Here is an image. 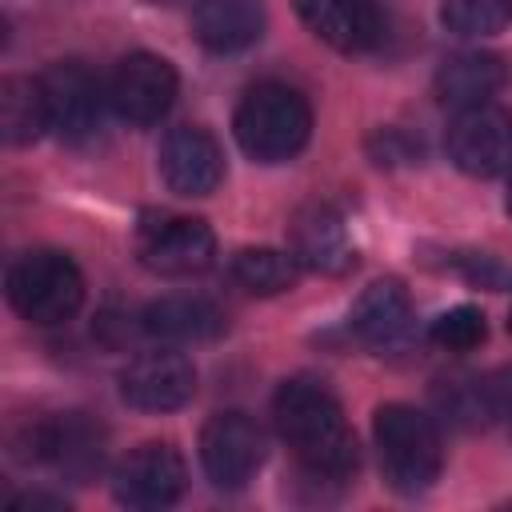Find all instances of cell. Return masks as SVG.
Returning <instances> with one entry per match:
<instances>
[{
  "mask_svg": "<svg viewBox=\"0 0 512 512\" xmlns=\"http://www.w3.org/2000/svg\"><path fill=\"white\" fill-rule=\"evenodd\" d=\"M272 420L296 464L316 484H348L360 468L356 436L344 420L340 400L308 376H292L272 396Z\"/></svg>",
  "mask_w": 512,
  "mask_h": 512,
  "instance_id": "1",
  "label": "cell"
},
{
  "mask_svg": "<svg viewBox=\"0 0 512 512\" xmlns=\"http://www.w3.org/2000/svg\"><path fill=\"white\" fill-rule=\"evenodd\" d=\"M236 144L256 164H284L292 160L312 136V108L300 88L284 80L252 84L232 116Z\"/></svg>",
  "mask_w": 512,
  "mask_h": 512,
  "instance_id": "2",
  "label": "cell"
},
{
  "mask_svg": "<svg viewBox=\"0 0 512 512\" xmlns=\"http://www.w3.org/2000/svg\"><path fill=\"white\" fill-rule=\"evenodd\" d=\"M372 436L380 452V472L392 492L400 496H420L440 480L444 468V444L440 428L428 412L412 404H380L372 416Z\"/></svg>",
  "mask_w": 512,
  "mask_h": 512,
  "instance_id": "3",
  "label": "cell"
},
{
  "mask_svg": "<svg viewBox=\"0 0 512 512\" xmlns=\"http://www.w3.org/2000/svg\"><path fill=\"white\" fill-rule=\"evenodd\" d=\"M8 304L28 324H64L84 304V272L68 252L56 248H32L12 260L8 268Z\"/></svg>",
  "mask_w": 512,
  "mask_h": 512,
  "instance_id": "4",
  "label": "cell"
},
{
  "mask_svg": "<svg viewBox=\"0 0 512 512\" xmlns=\"http://www.w3.org/2000/svg\"><path fill=\"white\" fill-rule=\"evenodd\" d=\"M104 428L88 412H56L24 428L20 460L48 464L52 472L88 484L104 464Z\"/></svg>",
  "mask_w": 512,
  "mask_h": 512,
  "instance_id": "5",
  "label": "cell"
},
{
  "mask_svg": "<svg viewBox=\"0 0 512 512\" xmlns=\"http://www.w3.org/2000/svg\"><path fill=\"white\" fill-rule=\"evenodd\" d=\"M264 452H268V444H264L260 424L240 408L216 412L200 428V468H204L208 484L220 492L248 488L264 464Z\"/></svg>",
  "mask_w": 512,
  "mask_h": 512,
  "instance_id": "6",
  "label": "cell"
},
{
  "mask_svg": "<svg viewBox=\"0 0 512 512\" xmlns=\"http://www.w3.org/2000/svg\"><path fill=\"white\" fill-rule=\"evenodd\" d=\"M136 252L148 272L184 280V276H200L212 264L216 232L200 216L160 212V216H144V224L136 232Z\"/></svg>",
  "mask_w": 512,
  "mask_h": 512,
  "instance_id": "7",
  "label": "cell"
},
{
  "mask_svg": "<svg viewBox=\"0 0 512 512\" xmlns=\"http://www.w3.org/2000/svg\"><path fill=\"white\" fill-rule=\"evenodd\" d=\"M52 132L64 144H88L104 124V88L96 72L80 60H56L40 76Z\"/></svg>",
  "mask_w": 512,
  "mask_h": 512,
  "instance_id": "8",
  "label": "cell"
},
{
  "mask_svg": "<svg viewBox=\"0 0 512 512\" xmlns=\"http://www.w3.org/2000/svg\"><path fill=\"white\" fill-rule=\"evenodd\" d=\"M188 488V464L176 444L144 440L112 468V496L124 508H168Z\"/></svg>",
  "mask_w": 512,
  "mask_h": 512,
  "instance_id": "9",
  "label": "cell"
},
{
  "mask_svg": "<svg viewBox=\"0 0 512 512\" xmlns=\"http://www.w3.org/2000/svg\"><path fill=\"white\" fill-rule=\"evenodd\" d=\"M352 336L376 356H404L416 344V308L400 280H372L348 316Z\"/></svg>",
  "mask_w": 512,
  "mask_h": 512,
  "instance_id": "10",
  "label": "cell"
},
{
  "mask_svg": "<svg viewBox=\"0 0 512 512\" xmlns=\"http://www.w3.org/2000/svg\"><path fill=\"white\" fill-rule=\"evenodd\" d=\"M444 144H448V160L464 176H480V180L504 176L512 172V112L492 104L456 112Z\"/></svg>",
  "mask_w": 512,
  "mask_h": 512,
  "instance_id": "11",
  "label": "cell"
},
{
  "mask_svg": "<svg viewBox=\"0 0 512 512\" xmlns=\"http://www.w3.org/2000/svg\"><path fill=\"white\" fill-rule=\"evenodd\" d=\"M176 88H180V76L164 56L128 52L108 80V104L116 108L120 120L144 128V124H156L172 108Z\"/></svg>",
  "mask_w": 512,
  "mask_h": 512,
  "instance_id": "12",
  "label": "cell"
},
{
  "mask_svg": "<svg viewBox=\"0 0 512 512\" xmlns=\"http://www.w3.org/2000/svg\"><path fill=\"white\" fill-rule=\"evenodd\" d=\"M120 396L136 412H176L196 396V368L184 352H144L120 372Z\"/></svg>",
  "mask_w": 512,
  "mask_h": 512,
  "instance_id": "13",
  "label": "cell"
},
{
  "mask_svg": "<svg viewBox=\"0 0 512 512\" xmlns=\"http://www.w3.org/2000/svg\"><path fill=\"white\" fill-rule=\"evenodd\" d=\"M160 176L176 196H212L224 180V152L200 124H180L160 140Z\"/></svg>",
  "mask_w": 512,
  "mask_h": 512,
  "instance_id": "14",
  "label": "cell"
},
{
  "mask_svg": "<svg viewBox=\"0 0 512 512\" xmlns=\"http://www.w3.org/2000/svg\"><path fill=\"white\" fill-rule=\"evenodd\" d=\"M288 236L300 268H312L320 276H344L356 268V244L348 240L344 216L328 204H304L292 216Z\"/></svg>",
  "mask_w": 512,
  "mask_h": 512,
  "instance_id": "15",
  "label": "cell"
},
{
  "mask_svg": "<svg viewBox=\"0 0 512 512\" xmlns=\"http://www.w3.org/2000/svg\"><path fill=\"white\" fill-rule=\"evenodd\" d=\"M300 20L336 52H368L384 36L376 0H296Z\"/></svg>",
  "mask_w": 512,
  "mask_h": 512,
  "instance_id": "16",
  "label": "cell"
},
{
  "mask_svg": "<svg viewBox=\"0 0 512 512\" xmlns=\"http://www.w3.org/2000/svg\"><path fill=\"white\" fill-rule=\"evenodd\" d=\"M192 36L216 52H244L264 36V4L260 0H200L192 8Z\"/></svg>",
  "mask_w": 512,
  "mask_h": 512,
  "instance_id": "17",
  "label": "cell"
},
{
  "mask_svg": "<svg viewBox=\"0 0 512 512\" xmlns=\"http://www.w3.org/2000/svg\"><path fill=\"white\" fill-rule=\"evenodd\" d=\"M144 332L164 344H208L224 336V312L204 296H160L144 308Z\"/></svg>",
  "mask_w": 512,
  "mask_h": 512,
  "instance_id": "18",
  "label": "cell"
},
{
  "mask_svg": "<svg viewBox=\"0 0 512 512\" xmlns=\"http://www.w3.org/2000/svg\"><path fill=\"white\" fill-rule=\"evenodd\" d=\"M500 88H504V60L496 52H456L436 68V100L456 112L492 104Z\"/></svg>",
  "mask_w": 512,
  "mask_h": 512,
  "instance_id": "19",
  "label": "cell"
},
{
  "mask_svg": "<svg viewBox=\"0 0 512 512\" xmlns=\"http://www.w3.org/2000/svg\"><path fill=\"white\" fill-rule=\"evenodd\" d=\"M48 128H52V120H48V100H44L40 80L8 76L0 84V136H4V144L8 148L36 144Z\"/></svg>",
  "mask_w": 512,
  "mask_h": 512,
  "instance_id": "20",
  "label": "cell"
},
{
  "mask_svg": "<svg viewBox=\"0 0 512 512\" xmlns=\"http://www.w3.org/2000/svg\"><path fill=\"white\" fill-rule=\"evenodd\" d=\"M300 260L280 248H240L232 256V280L252 296H280L296 284Z\"/></svg>",
  "mask_w": 512,
  "mask_h": 512,
  "instance_id": "21",
  "label": "cell"
},
{
  "mask_svg": "<svg viewBox=\"0 0 512 512\" xmlns=\"http://www.w3.org/2000/svg\"><path fill=\"white\" fill-rule=\"evenodd\" d=\"M432 404H436V412H440L452 428H460V432H476V428H484V424L492 420L488 380L468 376V372H456V376L436 380Z\"/></svg>",
  "mask_w": 512,
  "mask_h": 512,
  "instance_id": "22",
  "label": "cell"
},
{
  "mask_svg": "<svg viewBox=\"0 0 512 512\" xmlns=\"http://www.w3.org/2000/svg\"><path fill=\"white\" fill-rule=\"evenodd\" d=\"M440 20L452 36L484 40L512 20V0H440Z\"/></svg>",
  "mask_w": 512,
  "mask_h": 512,
  "instance_id": "23",
  "label": "cell"
},
{
  "mask_svg": "<svg viewBox=\"0 0 512 512\" xmlns=\"http://www.w3.org/2000/svg\"><path fill=\"white\" fill-rule=\"evenodd\" d=\"M428 336H432V344L444 348V352H472V348L484 344L488 324H484V312H480L476 304H456V308H448V312H440V316L432 320Z\"/></svg>",
  "mask_w": 512,
  "mask_h": 512,
  "instance_id": "24",
  "label": "cell"
},
{
  "mask_svg": "<svg viewBox=\"0 0 512 512\" xmlns=\"http://www.w3.org/2000/svg\"><path fill=\"white\" fill-rule=\"evenodd\" d=\"M488 396H492V420L508 432L512 440V364H500L488 376Z\"/></svg>",
  "mask_w": 512,
  "mask_h": 512,
  "instance_id": "25",
  "label": "cell"
},
{
  "mask_svg": "<svg viewBox=\"0 0 512 512\" xmlns=\"http://www.w3.org/2000/svg\"><path fill=\"white\" fill-rule=\"evenodd\" d=\"M12 508H68L60 496H44V492H20L8 500Z\"/></svg>",
  "mask_w": 512,
  "mask_h": 512,
  "instance_id": "26",
  "label": "cell"
},
{
  "mask_svg": "<svg viewBox=\"0 0 512 512\" xmlns=\"http://www.w3.org/2000/svg\"><path fill=\"white\" fill-rule=\"evenodd\" d=\"M504 208H508V216H512V172H508V192H504Z\"/></svg>",
  "mask_w": 512,
  "mask_h": 512,
  "instance_id": "27",
  "label": "cell"
},
{
  "mask_svg": "<svg viewBox=\"0 0 512 512\" xmlns=\"http://www.w3.org/2000/svg\"><path fill=\"white\" fill-rule=\"evenodd\" d=\"M508 332H512V312H508Z\"/></svg>",
  "mask_w": 512,
  "mask_h": 512,
  "instance_id": "28",
  "label": "cell"
}]
</instances>
